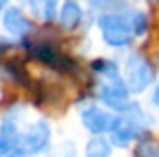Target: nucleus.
Here are the masks:
<instances>
[{
  "instance_id": "nucleus-5",
  "label": "nucleus",
  "mask_w": 159,
  "mask_h": 157,
  "mask_svg": "<svg viewBox=\"0 0 159 157\" xmlns=\"http://www.w3.org/2000/svg\"><path fill=\"white\" fill-rule=\"evenodd\" d=\"M109 133H111V142L115 146H126L137 137V124L131 118H111L109 124Z\"/></svg>"
},
{
  "instance_id": "nucleus-16",
  "label": "nucleus",
  "mask_w": 159,
  "mask_h": 157,
  "mask_svg": "<svg viewBox=\"0 0 159 157\" xmlns=\"http://www.w3.org/2000/svg\"><path fill=\"white\" fill-rule=\"evenodd\" d=\"M152 100H154V104L159 107V85H157V89L154 91V96H152Z\"/></svg>"
},
{
  "instance_id": "nucleus-7",
  "label": "nucleus",
  "mask_w": 159,
  "mask_h": 157,
  "mask_svg": "<svg viewBox=\"0 0 159 157\" xmlns=\"http://www.w3.org/2000/svg\"><path fill=\"white\" fill-rule=\"evenodd\" d=\"M111 118L113 117H109L106 111H102L100 107H94V105L81 111V122L91 133H102V131L109 129Z\"/></svg>"
},
{
  "instance_id": "nucleus-6",
  "label": "nucleus",
  "mask_w": 159,
  "mask_h": 157,
  "mask_svg": "<svg viewBox=\"0 0 159 157\" xmlns=\"http://www.w3.org/2000/svg\"><path fill=\"white\" fill-rule=\"evenodd\" d=\"M2 22H4V28L11 34V35H17V37H24L32 32V22L30 19L19 9V7H6L4 11V17H2Z\"/></svg>"
},
{
  "instance_id": "nucleus-9",
  "label": "nucleus",
  "mask_w": 159,
  "mask_h": 157,
  "mask_svg": "<svg viewBox=\"0 0 159 157\" xmlns=\"http://www.w3.org/2000/svg\"><path fill=\"white\" fill-rule=\"evenodd\" d=\"M32 52H34V56L43 61V63H46V65H50V67H65V59L56 52V48L54 46H50L48 43H37L34 48H32Z\"/></svg>"
},
{
  "instance_id": "nucleus-4",
  "label": "nucleus",
  "mask_w": 159,
  "mask_h": 157,
  "mask_svg": "<svg viewBox=\"0 0 159 157\" xmlns=\"http://www.w3.org/2000/svg\"><path fill=\"white\" fill-rule=\"evenodd\" d=\"M100 98L104 104H107L111 109L115 111H124V113H131L133 109H137L135 102L129 100V92L124 85V81L120 78L109 79L100 87Z\"/></svg>"
},
{
  "instance_id": "nucleus-8",
  "label": "nucleus",
  "mask_w": 159,
  "mask_h": 157,
  "mask_svg": "<svg viewBox=\"0 0 159 157\" xmlns=\"http://www.w3.org/2000/svg\"><path fill=\"white\" fill-rule=\"evenodd\" d=\"M19 137V128H17V118L13 115H6L0 124V157L7 155L13 152L15 142Z\"/></svg>"
},
{
  "instance_id": "nucleus-10",
  "label": "nucleus",
  "mask_w": 159,
  "mask_h": 157,
  "mask_svg": "<svg viewBox=\"0 0 159 157\" xmlns=\"http://www.w3.org/2000/svg\"><path fill=\"white\" fill-rule=\"evenodd\" d=\"M83 17V11L76 2H65L61 6V13H59V19H61V24L67 28V30H74L80 24Z\"/></svg>"
},
{
  "instance_id": "nucleus-2",
  "label": "nucleus",
  "mask_w": 159,
  "mask_h": 157,
  "mask_svg": "<svg viewBox=\"0 0 159 157\" xmlns=\"http://www.w3.org/2000/svg\"><path fill=\"white\" fill-rule=\"evenodd\" d=\"M126 89L128 92H143L156 78L154 67L139 54H131L126 61Z\"/></svg>"
},
{
  "instance_id": "nucleus-3",
  "label": "nucleus",
  "mask_w": 159,
  "mask_h": 157,
  "mask_svg": "<svg viewBox=\"0 0 159 157\" xmlns=\"http://www.w3.org/2000/svg\"><path fill=\"white\" fill-rule=\"evenodd\" d=\"M98 26L102 30V37L109 46H126L133 39V32L129 22L119 13H104L98 19Z\"/></svg>"
},
{
  "instance_id": "nucleus-11",
  "label": "nucleus",
  "mask_w": 159,
  "mask_h": 157,
  "mask_svg": "<svg viewBox=\"0 0 159 157\" xmlns=\"http://www.w3.org/2000/svg\"><path fill=\"white\" fill-rule=\"evenodd\" d=\"M85 155L87 157H109L111 155V144L102 139V137H94L87 142L85 146Z\"/></svg>"
},
{
  "instance_id": "nucleus-13",
  "label": "nucleus",
  "mask_w": 159,
  "mask_h": 157,
  "mask_svg": "<svg viewBox=\"0 0 159 157\" xmlns=\"http://www.w3.org/2000/svg\"><path fill=\"white\" fill-rule=\"evenodd\" d=\"M137 157H159V142L156 141H143L135 148Z\"/></svg>"
},
{
  "instance_id": "nucleus-14",
  "label": "nucleus",
  "mask_w": 159,
  "mask_h": 157,
  "mask_svg": "<svg viewBox=\"0 0 159 157\" xmlns=\"http://www.w3.org/2000/svg\"><path fill=\"white\" fill-rule=\"evenodd\" d=\"M128 22H129V28H131L133 35H143V34L146 32L148 20H146V15H144V13L135 11V13L131 15V20H128Z\"/></svg>"
},
{
  "instance_id": "nucleus-15",
  "label": "nucleus",
  "mask_w": 159,
  "mask_h": 157,
  "mask_svg": "<svg viewBox=\"0 0 159 157\" xmlns=\"http://www.w3.org/2000/svg\"><path fill=\"white\" fill-rule=\"evenodd\" d=\"M56 9H57V4H56V2H46V4H44V19L52 22V20L56 19V15H57Z\"/></svg>"
},
{
  "instance_id": "nucleus-17",
  "label": "nucleus",
  "mask_w": 159,
  "mask_h": 157,
  "mask_svg": "<svg viewBox=\"0 0 159 157\" xmlns=\"http://www.w3.org/2000/svg\"><path fill=\"white\" fill-rule=\"evenodd\" d=\"M4 7H6V2H0V11H2Z\"/></svg>"
},
{
  "instance_id": "nucleus-1",
  "label": "nucleus",
  "mask_w": 159,
  "mask_h": 157,
  "mask_svg": "<svg viewBox=\"0 0 159 157\" xmlns=\"http://www.w3.org/2000/svg\"><path fill=\"white\" fill-rule=\"evenodd\" d=\"M50 142V126L44 120H37L30 124L22 133H19L15 142V154L17 155H34L43 152Z\"/></svg>"
},
{
  "instance_id": "nucleus-12",
  "label": "nucleus",
  "mask_w": 159,
  "mask_h": 157,
  "mask_svg": "<svg viewBox=\"0 0 159 157\" xmlns=\"http://www.w3.org/2000/svg\"><path fill=\"white\" fill-rule=\"evenodd\" d=\"M93 69L96 72H100L102 76H106L107 79H117L119 78V70H117V65L111 63V61H106V59H98L96 63H93Z\"/></svg>"
}]
</instances>
